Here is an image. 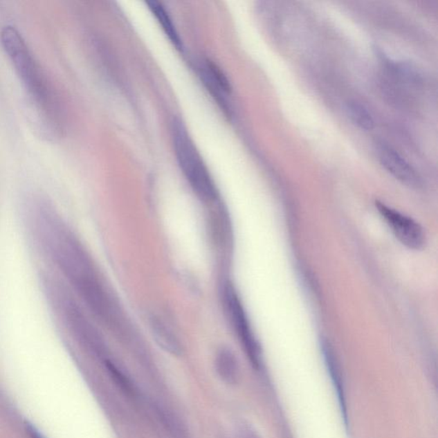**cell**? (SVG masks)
Here are the masks:
<instances>
[{
  "label": "cell",
  "mask_w": 438,
  "mask_h": 438,
  "mask_svg": "<svg viewBox=\"0 0 438 438\" xmlns=\"http://www.w3.org/2000/svg\"><path fill=\"white\" fill-rule=\"evenodd\" d=\"M0 39L10 62L20 77L39 126L48 135L59 131V104L26 41L15 27L7 25L0 33Z\"/></svg>",
  "instance_id": "6da1fadb"
},
{
  "label": "cell",
  "mask_w": 438,
  "mask_h": 438,
  "mask_svg": "<svg viewBox=\"0 0 438 438\" xmlns=\"http://www.w3.org/2000/svg\"><path fill=\"white\" fill-rule=\"evenodd\" d=\"M172 132L177 162L188 183L201 201H215L218 197L215 183L186 127L176 119L172 124Z\"/></svg>",
  "instance_id": "7a4b0ae2"
},
{
  "label": "cell",
  "mask_w": 438,
  "mask_h": 438,
  "mask_svg": "<svg viewBox=\"0 0 438 438\" xmlns=\"http://www.w3.org/2000/svg\"><path fill=\"white\" fill-rule=\"evenodd\" d=\"M223 298L231 323L241 340L249 361H251L253 367L259 369L262 365V349L249 324L244 307L232 284H228L224 287Z\"/></svg>",
  "instance_id": "3957f363"
},
{
  "label": "cell",
  "mask_w": 438,
  "mask_h": 438,
  "mask_svg": "<svg viewBox=\"0 0 438 438\" xmlns=\"http://www.w3.org/2000/svg\"><path fill=\"white\" fill-rule=\"evenodd\" d=\"M376 208L405 247L412 250H421L425 247L426 237L421 224L382 202L376 201Z\"/></svg>",
  "instance_id": "277c9868"
},
{
  "label": "cell",
  "mask_w": 438,
  "mask_h": 438,
  "mask_svg": "<svg viewBox=\"0 0 438 438\" xmlns=\"http://www.w3.org/2000/svg\"><path fill=\"white\" fill-rule=\"evenodd\" d=\"M378 155L380 164L394 179L409 187L421 186V181L417 172L392 147L387 145H380Z\"/></svg>",
  "instance_id": "5b68a950"
},
{
  "label": "cell",
  "mask_w": 438,
  "mask_h": 438,
  "mask_svg": "<svg viewBox=\"0 0 438 438\" xmlns=\"http://www.w3.org/2000/svg\"><path fill=\"white\" fill-rule=\"evenodd\" d=\"M321 351L329 376H331L333 385H334L336 394H338L343 417H345V422L347 423V418L345 388H343L341 368H340L338 357L336 356L334 349H333L331 343L327 339L321 340Z\"/></svg>",
  "instance_id": "8992f818"
},
{
  "label": "cell",
  "mask_w": 438,
  "mask_h": 438,
  "mask_svg": "<svg viewBox=\"0 0 438 438\" xmlns=\"http://www.w3.org/2000/svg\"><path fill=\"white\" fill-rule=\"evenodd\" d=\"M149 325L155 342L163 350L174 356L183 354V345L179 338L164 320L154 315L150 318Z\"/></svg>",
  "instance_id": "52a82bcc"
},
{
  "label": "cell",
  "mask_w": 438,
  "mask_h": 438,
  "mask_svg": "<svg viewBox=\"0 0 438 438\" xmlns=\"http://www.w3.org/2000/svg\"><path fill=\"white\" fill-rule=\"evenodd\" d=\"M216 370L219 378L228 385H235L238 381L239 368L237 361L230 349L223 347L217 354Z\"/></svg>",
  "instance_id": "ba28073f"
},
{
  "label": "cell",
  "mask_w": 438,
  "mask_h": 438,
  "mask_svg": "<svg viewBox=\"0 0 438 438\" xmlns=\"http://www.w3.org/2000/svg\"><path fill=\"white\" fill-rule=\"evenodd\" d=\"M148 6L151 12H153L155 17L161 24L163 30L165 31V35L168 36L170 41L172 42V44L176 47L177 49L182 48V42H181L179 33L176 30V27L174 26L173 21L171 19V17L169 16L167 12L165 9V7L162 6V3L157 1L147 2Z\"/></svg>",
  "instance_id": "9c48e42d"
},
{
  "label": "cell",
  "mask_w": 438,
  "mask_h": 438,
  "mask_svg": "<svg viewBox=\"0 0 438 438\" xmlns=\"http://www.w3.org/2000/svg\"><path fill=\"white\" fill-rule=\"evenodd\" d=\"M347 112L353 124L365 131L374 129L375 122L370 112L356 101H351L347 104Z\"/></svg>",
  "instance_id": "30bf717a"
},
{
  "label": "cell",
  "mask_w": 438,
  "mask_h": 438,
  "mask_svg": "<svg viewBox=\"0 0 438 438\" xmlns=\"http://www.w3.org/2000/svg\"><path fill=\"white\" fill-rule=\"evenodd\" d=\"M25 426H26V432L28 434V436L30 437V438H45L42 435L41 433L38 432L37 430H36L35 427L31 425V423H26V425H25Z\"/></svg>",
  "instance_id": "8fae6325"
}]
</instances>
